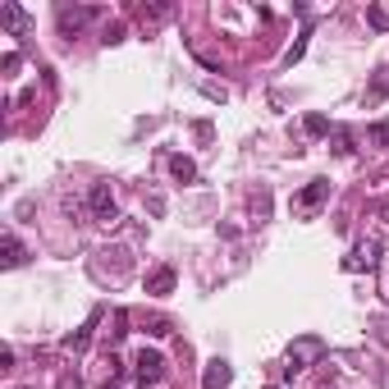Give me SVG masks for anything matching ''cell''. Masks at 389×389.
Masks as SVG:
<instances>
[{"mask_svg": "<svg viewBox=\"0 0 389 389\" xmlns=\"http://www.w3.org/2000/svg\"><path fill=\"white\" fill-rule=\"evenodd\" d=\"M330 348H325V339L320 335H298L294 344H289V357H284V376L294 381V376H303L307 366H316L320 357H325Z\"/></svg>", "mask_w": 389, "mask_h": 389, "instance_id": "6da1fadb", "label": "cell"}, {"mask_svg": "<svg viewBox=\"0 0 389 389\" xmlns=\"http://www.w3.org/2000/svg\"><path fill=\"white\" fill-rule=\"evenodd\" d=\"M325 202H330V179H311L307 188L294 197V216H316Z\"/></svg>", "mask_w": 389, "mask_h": 389, "instance_id": "7a4b0ae2", "label": "cell"}, {"mask_svg": "<svg viewBox=\"0 0 389 389\" xmlns=\"http://www.w3.org/2000/svg\"><path fill=\"white\" fill-rule=\"evenodd\" d=\"M133 381L138 385H161L165 381V357L156 353V348H142L138 362H133Z\"/></svg>", "mask_w": 389, "mask_h": 389, "instance_id": "3957f363", "label": "cell"}, {"mask_svg": "<svg viewBox=\"0 0 389 389\" xmlns=\"http://www.w3.org/2000/svg\"><path fill=\"white\" fill-rule=\"evenodd\" d=\"M376 266H381V243H376V238L357 243V248L344 257V270H348V275H357V270H376Z\"/></svg>", "mask_w": 389, "mask_h": 389, "instance_id": "277c9868", "label": "cell"}, {"mask_svg": "<svg viewBox=\"0 0 389 389\" xmlns=\"http://www.w3.org/2000/svg\"><path fill=\"white\" fill-rule=\"evenodd\" d=\"M0 23H5L14 37H28V33H33V18H28L23 5H14V0H0Z\"/></svg>", "mask_w": 389, "mask_h": 389, "instance_id": "5b68a950", "label": "cell"}, {"mask_svg": "<svg viewBox=\"0 0 389 389\" xmlns=\"http://www.w3.org/2000/svg\"><path fill=\"white\" fill-rule=\"evenodd\" d=\"M92 18H96V9L92 5H60V33L64 37H74L78 33V28H87V23H92Z\"/></svg>", "mask_w": 389, "mask_h": 389, "instance_id": "8992f818", "label": "cell"}, {"mask_svg": "<svg viewBox=\"0 0 389 389\" xmlns=\"http://www.w3.org/2000/svg\"><path fill=\"white\" fill-rule=\"evenodd\" d=\"M87 207H92L96 220H115V192H110V183H92V192H87Z\"/></svg>", "mask_w": 389, "mask_h": 389, "instance_id": "52a82bcc", "label": "cell"}, {"mask_svg": "<svg viewBox=\"0 0 389 389\" xmlns=\"http://www.w3.org/2000/svg\"><path fill=\"white\" fill-rule=\"evenodd\" d=\"M233 381V366L225 362V357H211L207 371H202V389H225Z\"/></svg>", "mask_w": 389, "mask_h": 389, "instance_id": "ba28073f", "label": "cell"}, {"mask_svg": "<svg viewBox=\"0 0 389 389\" xmlns=\"http://www.w3.org/2000/svg\"><path fill=\"white\" fill-rule=\"evenodd\" d=\"M96 320H101V311H92V316H87L83 325L74 330V335H64V353H83V348L92 344V330H96Z\"/></svg>", "mask_w": 389, "mask_h": 389, "instance_id": "9c48e42d", "label": "cell"}, {"mask_svg": "<svg viewBox=\"0 0 389 389\" xmlns=\"http://www.w3.org/2000/svg\"><path fill=\"white\" fill-rule=\"evenodd\" d=\"M174 279H179V275H174V266H156L151 275H147V294H151V298L174 294Z\"/></svg>", "mask_w": 389, "mask_h": 389, "instance_id": "30bf717a", "label": "cell"}, {"mask_svg": "<svg viewBox=\"0 0 389 389\" xmlns=\"http://www.w3.org/2000/svg\"><path fill=\"white\" fill-rule=\"evenodd\" d=\"M0 252H5V257H0V261H5V270H18L28 261V248L18 243V233H5V238H0Z\"/></svg>", "mask_w": 389, "mask_h": 389, "instance_id": "8fae6325", "label": "cell"}, {"mask_svg": "<svg viewBox=\"0 0 389 389\" xmlns=\"http://www.w3.org/2000/svg\"><path fill=\"white\" fill-rule=\"evenodd\" d=\"M366 142L381 147V151H389V120H371V124H366Z\"/></svg>", "mask_w": 389, "mask_h": 389, "instance_id": "7c38bea8", "label": "cell"}, {"mask_svg": "<svg viewBox=\"0 0 389 389\" xmlns=\"http://www.w3.org/2000/svg\"><path fill=\"white\" fill-rule=\"evenodd\" d=\"M170 174L179 183H192V179H197V165H192L188 156H170Z\"/></svg>", "mask_w": 389, "mask_h": 389, "instance_id": "4fadbf2b", "label": "cell"}, {"mask_svg": "<svg viewBox=\"0 0 389 389\" xmlns=\"http://www.w3.org/2000/svg\"><path fill=\"white\" fill-rule=\"evenodd\" d=\"M133 14H138L142 23H161V18H170V14H174V5H138Z\"/></svg>", "mask_w": 389, "mask_h": 389, "instance_id": "5bb4252c", "label": "cell"}, {"mask_svg": "<svg viewBox=\"0 0 389 389\" xmlns=\"http://www.w3.org/2000/svg\"><path fill=\"white\" fill-rule=\"evenodd\" d=\"M303 129H307V138H325V133H330V120H325V115H307Z\"/></svg>", "mask_w": 389, "mask_h": 389, "instance_id": "9a60e30c", "label": "cell"}, {"mask_svg": "<svg viewBox=\"0 0 389 389\" xmlns=\"http://www.w3.org/2000/svg\"><path fill=\"white\" fill-rule=\"evenodd\" d=\"M307 37H311V23L303 28V37H298V42H294V46H289V55H284V64H289V69H294V64H298V60H303V51H307Z\"/></svg>", "mask_w": 389, "mask_h": 389, "instance_id": "2e32d148", "label": "cell"}, {"mask_svg": "<svg viewBox=\"0 0 389 389\" xmlns=\"http://www.w3.org/2000/svg\"><path fill=\"white\" fill-rule=\"evenodd\" d=\"M129 335V311H115V325H110V348Z\"/></svg>", "mask_w": 389, "mask_h": 389, "instance_id": "e0dca14e", "label": "cell"}, {"mask_svg": "<svg viewBox=\"0 0 389 389\" xmlns=\"http://www.w3.org/2000/svg\"><path fill=\"white\" fill-rule=\"evenodd\" d=\"M120 381H124V366H120V357L110 353L105 357V385H120Z\"/></svg>", "mask_w": 389, "mask_h": 389, "instance_id": "ac0fdd59", "label": "cell"}, {"mask_svg": "<svg viewBox=\"0 0 389 389\" xmlns=\"http://www.w3.org/2000/svg\"><path fill=\"white\" fill-rule=\"evenodd\" d=\"M18 64H23V55H18V51H5V55H0V69H5V78H14Z\"/></svg>", "mask_w": 389, "mask_h": 389, "instance_id": "d6986e66", "label": "cell"}, {"mask_svg": "<svg viewBox=\"0 0 389 389\" xmlns=\"http://www.w3.org/2000/svg\"><path fill=\"white\" fill-rule=\"evenodd\" d=\"M124 42V23H105V33H101V46H120Z\"/></svg>", "mask_w": 389, "mask_h": 389, "instance_id": "ffe728a7", "label": "cell"}, {"mask_svg": "<svg viewBox=\"0 0 389 389\" xmlns=\"http://www.w3.org/2000/svg\"><path fill=\"white\" fill-rule=\"evenodd\" d=\"M170 330H174V325H170L165 316H151V320H147V335H151V339H165Z\"/></svg>", "mask_w": 389, "mask_h": 389, "instance_id": "44dd1931", "label": "cell"}, {"mask_svg": "<svg viewBox=\"0 0 389 389\" xmlns=\"http://www.w3.org/2000/svg\"><path fill=\"white\" fill-rule=\"evenodd\" d=\"M335 151H339V156H353L357 147H353V138H348V133H335Z\"/></svg>", "mask_w": 389, "mask_h": 389, "instance_id": "7402d4cb", "label": "cell"}, {"mask_svg": "<svg viewBox=\"0 0 389 389\" xmlns=\"http://www.w3.org/2000/svg\"><path fill=\"white\" fill-rule=\"evenodd\" d=\"M366 18H371V23H376V28H389V14H385V9H381V5H371V9H366Z\"/></svg>", "mask_w": 389, "mask_h": 389, "instance_id": "603a6c76", "label": "cell"}, {"mask_svg": "<svg viewBox=\"0 0 389 389\" xmlns=\"http://www.w3.org/2000/svg\"><path fill=\"white\" fill-rule=\"evenodd\" d=\"M385 389H389V371H385Z\"/></svg>", "mask_w": 389, "mask_h": 389, "instance_id": "cb8c5ba5", "label": "cell"}, {"mask_svg": "<svg viewBox=\"0 0 389 389\" xmlns=\"http://www.w3.org/2000/svg\"><path fill=\"white\" fill-rule=\"evenodd\" d=\"M270 389H275V385H270Z\"/></svg>", "mask_w": 389, "mask_h": 389, "instance_id": "d4e9b609", "label": "cell"}]
</instances>
